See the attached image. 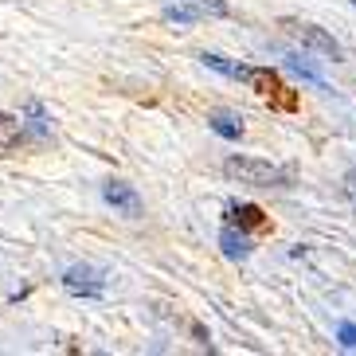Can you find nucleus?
Wrapping results in <instances>:
<instances>
[{"label": "nucleus", "instance_id": "nucleus-10", "mask_svg": "<svg viewBox=\"0 0 356 356\" xmlns=\"http://www.w3.org/2000/svg\"><path fill=\"white\" fill-rule=\"evenodd\" d=\"M231 216H235V223H239V227H259V223L266 220V216H262V208H254V204H235V208H231Z\"/></svg>", "mask_w": 356, "mask_h": 356}, {"label": "nucleus", "instance_id": "nucleus-12", "mask_svg": "<svg viewBox=\"0 0 356 356\" xmlns=\"http://www.w3.org/2000/svg\"><path fill=\"white\" fill-rule=\"evenodd\" d=\"M165 16H168V20H177V24H192V20H196V16H192L188 8H184V4H168Z\"/></svg>", "mask_w": 356, "mask_h": 356}, {"label": "nucleus", "instance_id": "nucleus-11", "mask_svg": "<svg viewBox=\"0 0 356 356\" xmlns=\"http://www.w3.org/2000/svg\"><path fill=\"white\" fill-rule=\"evenodd\" d=\"M28 118H32V122H24V134H32V137H47V134H51V126H47V118H43L40 102L28 106Z\"/></svg>", "mask_w": 356, "mask_h": 356}, {"label": "nucleus", "instance_id": "nucleus-7", "mask_svg": "<svg viewBox=\"0 0 356 356\" xmlns=\"http://www.w3.org/2000/svg\"><path fill=\"white\" fill-rule=\"evenodd\" d=\"M208 126L216 129L220 137H227V141H239L243 137V118L231 114V110H216V114L208 118Z\"/></svg>", "mask_w": 356, "mask_h": 356}, {"label": "nucleus", "instance_id": "nucleus-9", "mask_svg": "<svg viewBox=\"0 0 356 356\" xmlns=\"http://www.w3.org/2000/svg\"><path fill=\"white\" fill-rule=\"evenodd\" d=\"M177 4H184L196 20H200V16H211V20L227 16V0H177Z\"/></svg>", "mask_w": 356, "mask_h": 356}, {"label": "nucleus", "instance_id": "nucleus-5", "mask_svg": "<svg viewBox=\"0 0 356 356\" xmlns=\"http://www.w3.org/2000/svg\"><path fill=\"white\" fill-rule=\"evenodd\" d=\"M220 247H223V254H227L231 262H243L247 254H251V239H247V231H239L235 223L220 231Z\"/></svg>", "mask_w": 356, "mask_h": 356}, {"label": "nucleus", "instance_id": "nucleus-14", "mask_svg": "<svg viewBox=\"0 0 356 356\" xmlns=\"http://www.w3.org/2000/svg\"><path fill=\"white\" fill-rule=\"evenodd\" d=\"M345 192L356 200V168H348V177H345Z\"/></svg>", "mask_w": 356, "mask_h": 356}, {"label": "nucleus", "instance_id": "nucleus-3", "mask_svg": "<svg viewBox=\"0 0 356 356\" xmlns=\"http://www.w3.org/2000/svg\"><path fill=\"white\" fill-rule=\"evenodd\" d=\"M290 32L298 35V43H302V47L317 51L321 59H333V63L341 59V43L325 32V28H317V24H290Z\"/></svg>", "mask_w": 356, "mask_h": 356}, {"label": "nucleus", "instance_id": "nucleus-13", "mask_svg": "<svg viewBox=\"0 0 356 356\" xmlns=\"http://www.w3.org/2000/svg\"><path fill=\"white\" fill-rule=\"evenodd\" d=\"M337 337H341V345H345V348H356V325H341Z\"/></svg>", "mask_w": 356, "mask_h": 356}, {"label": "nucleus", "instance_id": "nucleus-8", "mask_svg": "<svg viewBox=\"0 0 356 356\" xmlns=\"http://www.w3.org/2000/svg\"><path fill=\"white\" fill-rule=\"evenodd\" d=\"M200 59H204V67H211V71L227 74V79H243V83H247V74H251V67H247V63H235V59H223V55H216V51H204Z\"/></svg>", "mask_w": 356, "mask_h": 356}, {"label": "nucleus", "instance_id": "nucleus-1", "mask_svg": "<svg viewBox=\"0 0 356 356\" xmlns=\"http://www.w3.org/2000/svg\"><path fill=\"white\" fill-rule=\"evenodd\" d=\"M223 172L231 180H239V184H251V188H274V184H282L286 172L270 161H259V157H227L223 161Z\"/></svg>", "mask_w": 356, "mask_h": 356}, {"label": "nucleus", "instance_id": "nucleus-2", "mask_svg": "<svg viewBox=\"0 0 356 356\" xmlns=\"http://www.w3.org/2000/svg\"><path fill=\"white\" fill-rule=\"evenodd\" d=\"M63 290L74 298H102L106 293V278L95 266H67L63 270Z\"/></svg>", "mask_w": 356, "mask_h": 356}, {"label": "nucleus", "instance_id": "nucleus-4", "mask_svg": "<svg viewBox=\"0 0 356 356\" xmlns=\"http://www.w3.org/2000/svg\"><path fill=\"white\" fill-rule=\"evenodd\" d=\"M102 200L106 204H114L122 216H129V220H137L141 216V196H137L129 184H122V180H106L102 184Z\"/></svg>", "mask_w": 356, "mask_h": 356}, {"label": "nucleus", "instance_id": "nucleus-6", "mask_svg": "<svg viewBox=\"0 0 356 356\" xmlns=\"http://www.w3.org/2000/svg\"><path fill=\"white\" fill-rule=\"evenodd\" d=\"M24 137H28V134H24V122H20V118L0 114V157H8V153L20 145Z\"/></svg>", "mask_w": 356, "mask_h": 356}, {"label": "nucleus", "instance_id": "nucleus-15", "mask_svg": "<svg viewBox=\"0 0 356 356\" xmlns=\"http://www.w3.org/2000/svg\"><path fill=\"white\" fill-rule=\"evenodd\" d=\"M353 8H356V0H353Z\"/></svg>", "mask_w": 356, "mask_h": 356}]
</instances>
